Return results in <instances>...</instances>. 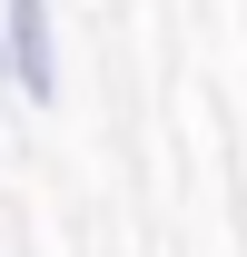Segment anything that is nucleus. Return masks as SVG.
<instances>
[{
  "instance_id": "nucleus-1",
  "label": "nucleus",
  "mask_w": 247,
  "mask_h": 257,
  "mask_svg": "<svg viewBox=\"0 0 247 257\" xmlns=\"http://www.w3.org/2000/svg\"><path fill=\"white\" fill-rule=\"evenodd\" d=\"M0 69H10V89H20V99H60L50 10H30V0H10V10H0Z\"/></svg>"
}]
</instances>
